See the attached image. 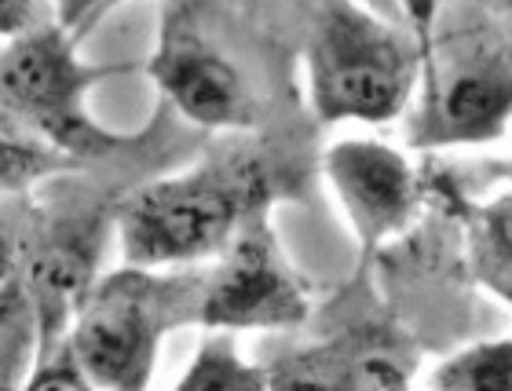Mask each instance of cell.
Here are the masks:
<instances>
[{
	"label": "cell",
	"instance_id": "1",
	"mask_svg": "<svg viewBox=\"0 0 512 391\" xmlns=\"http://www.w3.org/2000/svg\"><path fill=\"white\" fill-rule=\"evenodd\" d=\"M311 128L278 121L249 136L209 139L198 158L139 183L121 201L114 231L128 267H205L256 212H275L311 183Z\"/></svg>",
	"mask_w": 512,
	"mask_h": 391
},
{
	"label": "cell",
	"instance_id": "2",
	"mask_svg": "<svg viewBox=\"0 0 512 391\" xmlns=\"http://www.w3.org/2000/svg\"><path fill=\"white\" fill-rule=\"evenodd\" d=\"M267 11L165 4L147 59L161 106L209 139L286 121L278 117V33H267Z\"/></svg>",
	"mask_w": 512,
	"mask_h": 391
},
{
	"label": "cell",
	"instance_id": "3",
	"mask_svg": "<svg viewBox=\"0 0 512 391\" xmlns=\"http://www.w3.org/2000/svg\"><path fill=\"white\" fill-rule=\"evenodd\" d=\"M512 8H421V74L406 106V147L417 154L498 143L512 110Z\"/></svg>",
	"mask_w": 512,
	"mask_h": 391
},
{
	"label": "cell",
	"instance_id": "4",
	"mask_svg": "<svg viewBox=\"0 0 512 391\" xmlns=\"http://www.w3.org/2000/svg\"><path fill=\"white\" fill-rule=\"evenodd\" d=\"M315 125H392L421 74V4L374 8L326 0L300 8Z\"/></svg>",
	"mask_w": 512,
	"mask_h": 391
},
{
	"label": "cell",
	"instance_id": "5",
	"mask_svg": "<svg viewBox=\"0 0 512 391\" xmlns=\"http://www.w3.org/2000/svg\"><path fill=\"white\" fill-rule=\"evenodd\" d=\"M110 4H52L37 26L0 48V103L74 165H103L139 143V132H110L92 117L88 96L132 66L88 63L81 41Z\"/></svg>",
	"mask_w": 512,
	"mask_h": 391
},
{
	"label": "cell",
	"instance_id": "6",
	"mask_svg": "<svg viewBox=\"0 0 512 391\" xmlns=\"http://www.w3.org/2000/svg\"><path fill=\"white\" fill-rule=\"evenodd\" d=\"M205 267L150 271L118 267L88 289L63 348L99 391H147L158 370L161 340L198 326Z\"/></svg>",
	"mask_w": 512,
	"mask_h": 391
},
{
	"label": "cell",
	"instance_id": "7",
	"mask_svg": "<svg viewBox=\"0 0 512 391\" xmlns=\"http://www.w3.org/2000/svg\"><path fill=\"white\" fill-rule=\"evenodd\" d=\"M275 212H256L227 249L205 264L198 326L216 333L235 329H293L311 315V289L282 253L271 223Z\"/></svg>",
	"mask_w": 512,
	"mask_h": 391
},
{
	"label": "cell",
	"instance_id": "8",
	"mask_svg": "<svg viewBox=\"0 0 512 391\" xmlns=\"http://www.w3.org/2000/svg\"><path fill=\"white\" fill-rule=\"evenodd\" d=\"M319 161L352 223L363 264L414 227L425 205V180L403 150L381 139H341Z\"/></svg>",
	"mask_w": 512,
	"mask_h": 391
},
{
	"label": "cell",
	"instance_id": "9",
	"mask_svg": "<svg viewBox=\"0 0 512 391\" xmlns=\"http://www.w3.org/2000/svg\"><path fill=\"white\" fill-rule=\"evenodd\" d=\"M465 267L487 293L509 304L512 278V198L502 191L494 201L472 205L465 216Z\"/></svg>",
	"mask_w": 512,
	"mask_h": 391
},
{
	"label": "cell",
	"instance_id": "10",
	"mask_svg": "<svg viewBox=\"0 0 512 391\" xmlns=\"http://www.w3.org/2000/svg\"><path fill=\"white\" fill-rule=\"evenodd\" d=\"M74 169H81V165L48 147L37 132H30L8 106L0 103V198L33 194L48 180Z\"/></svg>",
	"mask_w": 512,
	"mask_h": 391
},
{
	"label": "cell",
	"instance_id": "11",
	"mask_svg": "<svg viewBox=\"0 0 512 391\" xmlns=\"http://www.w3.org/2000/svg\"><path fill=\"white\" fill-rule=\"evenodd\" d=\"M33 359H41V333L30 296L15 278L0 289V391H22L33 373Z\"/></svg>",
	"mask_w": 512,
	"mask_h": 391
},
{
	"label": "cell",
	"instance_id": "12",
	"mask_svg": "<svg viewBox=\"0 0 512 391\" xmlns=\"http://www.w3.org/2000/svg\"><path fill=\"white\" fill-rule=\"evenodd\" d=\"M172 391H271L264 366H253L238 355L231 333H213L202 340L191 370Z\"/></svg>",
	"mask_w": 512,
	"mask_h": 391
},
{
	"label": "cell",
	"instance_id": "13",
	"mask_svg": "<svg viewBox=\"0 0 512 391\" xmlns=\"http://www.w3.org/2000/svg\"><path fill=\"white\" fill-rule=\"evenodd\" d=\"M432 391H512V344L480 340L450 355L432 373Z\"/></svg>",
	"mask_w": 512,
	"mask_h": 391
},
{
	"label": "cell",
	"instance_id": "14",
	"mask_svg": "<svg viewBox=\"0 0 512 391\" xmlns=\"http://www.w3.org/2000/svg\"><path fill=\"white\" fill-rule=\"evenodd\" d=\"M33 223H37V201L33 194L19 198H0V289L15 282L26 260L33 238Z\"/></svg>",
	"mask_w": 512,
	"mask_h": 391
},
{
	"label": "cell",
	"instance_id": "15",
	"mask_svg": "<svg viewBox=\"0 0 512 391\" xmlns=\"http://www.w3.org/2000/svg\"><path fill=\"white\" fill-rule=\"evenodd\" d=\"M22 391H99V388L70 359V351L59 348L55 355L37 362V370L30 373V381L22 384Z\"/></svg>",
	"mask_w": 512,
	"mask_h": 391
},
{
	"label": "cell",
	"instance_id": "16",
	"mask_svg": "<svg viewBox=\"0 0 512 391\" xmlns=\"http://www.w3.org/2000/svg\"><path fill=\"white\" fill-rule=\"evenodd\" d=\"M52 4H33V0H0V41L8 44L15 41L19 33H26L30 26L48 15Z\"/></svg>",
	"mask_w": 512,
	"mask_h": 391
}]
</instances>
